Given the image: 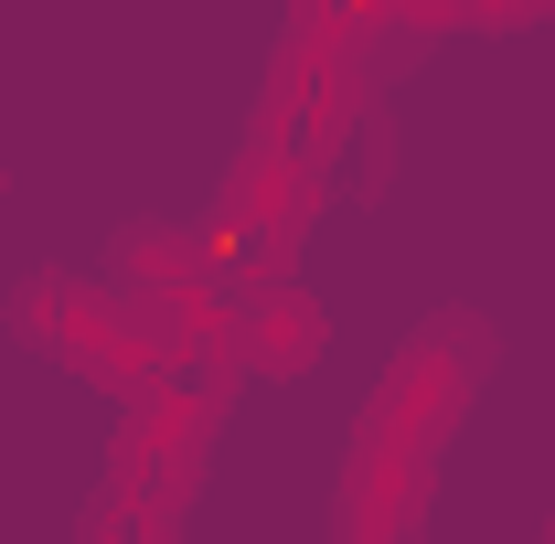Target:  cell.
<instances>
[{
	"label": "cell",
	"instance_id": "6da1fadb",
	"mask_svg": "<svg viewBox=\"0 0 555 544\" xmlns=\"http://www.w3.org/2000/svg\"><path fill=\"white\" fill-rule=\"evenodd\" d=\"M481 374V321H427L406 341V363L385 374V396L352 438V480H343V544H406L427 470H438V438Z\"/></svg>",
	"mask_w": 555,
	"mask_h": 544
},
{
	"label": "cell",
	"instance_id": "7a4b0ae2",
	"mask_svg": "<svg viewBox=\"0 0 555 544\" xmlns=\"http://www.w3.org/2000/svg\"><path fill=\"white\" fill-rule=\"evenodd\" d=\"M332 204V182H321V160L299 150V129L257 107V139H246V160H235V182H224V213H214V268L246 277V288H268L288 268V246L310 235V213Z\"/></svg>",
	"mask_w": 555,
	"mask_h": 544
},
{
	"label": "cell",
	"instance_id": "3957f363",
	"mask_svg": "<svg viewBox=\"0 0 555 544\" xmlns=\"http://www.w3.org/2000/svg\"><path fill=\"white\" fill-rule=\"evenodd\" d=\"M11 332L43 341L54 363H75V374H96V385L139 396V406L171 385V352H160V332L139 321L129 299H107L96 277H33V288L11 299Z\"/></svg>",
	"mask_w": 555,
	"mask_h": 544
},
{
	"label": "cell",
	"instance_id": "277c9868",
	"mask_svg": "<svg viewBox=\"0 0 555 544\" xmlns=\"http://www.w3.org/2000/svg\"><path fill=\"white\" fill-rule=\"evenodd\" d=\"M214 416H224V385L171 374V385L139 406V427H118V449H107V502H129V513H182L193 480H204Z\"/></svg>",
	"mask_w": 555,
	"mask_h": 544
},
{
	"label": "cell",
	"instance_id": "5b68a950",
	"mask_svg": "<svg viewBox=\"0 0 555 544\" xmlns=\"http://www.w3.org/2000/svg\"><path fill=\"white\" fill-rule=\"evenodd\" d=\"M310 363H321V310L288 277L246 288L235 299V374H310Z\"/></svg>",
	"mask_w": 555,
	"mask_h": 544
},
{
	"label": "cell",
	"instance_id": "8992f818",
	"mask_svg": "<svg viewBox=\"0 0 555 544\" xmlns=\"http://www.w3.org/2000/svg\"><path fill=\"white\" fill-rule=\"evenodd\" d=\"M86 544H171V513H129V502H96Z\"/></svg>",
	"mask_w": 555,
	"mask_h": 544
},
{
	"label": "cell",
	"instance_id": "52a82bcc",
	"mask_svg": "<svg viewBox=\"0 0 555 544\" xmlns=\"http://www.w3.org/2000/svg\"><path fill=\"white\" fill-rule=\"evenodd\" d=\"M0 204H11V171H0Z\"/></svg>",
	"mask_w": 555,
	"mask_h": 544
}]
</instances>
